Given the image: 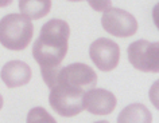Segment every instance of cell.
<instances>
[{"instance_id":"cell-18","label":"cell","mask_w":159,"mask_h":123,"mask_svg":"<svg viewBox=\"0 0 159 123\" xmlns=\"http://www.w3.org/2000/svg\"><path fill=\"white\" fill-rule=\"evenodd\" d=\"M94 123H109L108 121H98V122H94Z\"/></svg>"},{"instance_id":"cell-2","label":"cell","mask_w":159,"mask_h":123,"mask_svg":"<svg viewBox=\"0 0 159 123\" xmlns=\"http://www.w3.org/2000/svg\"><path fill=\"white\" fill-rule=\"evenodd\" d=\"M45 83L50 87L62 86L71 90L86 92L97 84V75L92 67L84 63H73L66 67L41 70Z\"/></svg>"},{"instance_id":"cell-19","label":"cell","mask_w":159,"mask_h":123,"mask_svg":"<svg viewBox=\"0 0 159 123\" xmlns=\"http://www.w3.org/2000/svg\"><path fill=\"white\" fill-rule=\"evenodd\" d=\"M67 2H82V0H67Z\"/></svg>"},{"instance_id":"cell-8","label":"cell","mask_w":159,"mask_h":123,"mask_svg":"<svg viewBox=\"0 0 159 123\" xmlns=\"http://www.w3.org/2000/svg\"><path fill=\"white\" fill-rule=\"evenodd\" d=\"M116 98L108 90L90 88L84 94L82 105L84 110L94 115H108L116 109Z\"/></svg>"},{"instance_id":"cell-1","label":"cell","mask_w":159,"mask_h":123,"mask_svg":"<svg viewBox=\"0 0 159 123\" xmlns=\"http://www.w3.org/2000/svg\"><path fill=\"white\" fill-rule=\"evenodd\" d=\"M70 27L61 19H51L43 24L39 38L33 46V56L41 70L61 66L67 54Z\"/></svg>"},{"instance_id":"cell-6","label":"cell","mask_w":159,"mask_h":123,"mask_svg":"<svg viewBox=\"0 0 159 123\" xmlns=\"http://www.w3.org/2000/svg\"><path fill=\"white\" fill-rule=\"evenodd\" d=\"M101 24L107 32L117 38H129L138 31L136 19L127 11L113 7H109L104 11Z\"/></svg>"},{"instance_id":"cell-11","label":"cell","mask_w":159,"mask_h":123,"mask_svg":"<svg viewBox=\"0 0 159 123\" xmlns=\"http://www.w3.org/2000/svg\"><path fill=\"white\" fill-rule=\"evenodd\" d=\"M51 0H19V10L29 19L38 20L50 12Z\"/></svg>"},{"instance_id":"cell-12","label":"cell","mask_w":159,"mask_h":123,"mask_svg":"<svg viewBox=\"0 0 159 123\" xmlns=\"http://www.w3.org/2000/svg\"><path fill=\"white\" fill-rule=\"evenodd\" d=\"M27 123H57V122L43 107H35V109H31L29 111Z\"/></svg>"},{"instance_id":"cell-7","label":"cell","mask_w":159,"mask_h":123,"mask_svg":"<svg viewBox=\"0 0 159 123\" xmlns=\"http://www.w3.org/2000/svg\"><path fill=\"white\" fill-rule=\"evenodd\" d=\"M89 55L98 70L108 72L117 67L120 60V48L117 43L111 39L100 38L90 44Z\"/></svg>"},{"instance_id":"cell-4","label":"cell","mask_w":159,"mask_h":123,"mask_svg":"<svg viewBox=\"0 0 159 123\" xmlns=\"http://www.w3.org/2000/svg\"><path fill=\"white\" fill-rule=\"evenodd\" d=\"M82 98H84V92L81 91L62 86H54L50 88L49 102L58 115L71 118L84 111Z\"/></svg>"},{"instance_id":"cell-14","label":"cell","mask_w":159,"mask_h":123,"mask_svg":"<svg viewBox=\"0 0 159 123\" xmlns=\"http://www.w3.org/2000/svg\"><path fill=\"white\" fill-rule=\"evenodd\" d=\"M148 96H150V100L154 105V107L159 110V80H157L150 87Z\"/></svg>"},{"instance_id":"cell-5","label":"cell","mask_w":159,"mask_h":123,"mask_svg":"<svg viewBox=\"0 0 159 123\" xmlns=\"http://www.w3.org/2000/svg\"><path fill=\"white\" fill-rule=\"evenodd\" d=\"M127 52L129 63L136 70L142 72H159V42L136 40L129 44Z\"/></svg>"},{"instance_id":"cell-9","label":"cell","mask_w":159,"mask_h":123,"mask_svg":"<svg viewBox=\"0 0 159 123\" xmlns=\"http://www.w3.org/2000/svg\"><path fill=\"white\" fill-rule=\"evenodd\" d=\"M2 80L10 88H16L27 84L31 79V68L25 62L11 60L2 68Z\"/></svg>"},{"instance_id":"cell-15","label":"cell","mask_w":159,"mask_h":123,"mask_svg":"<svg viewBox=\"0 0 159 123\" xmlns=\"http://www.w3.org/2000/svg\"><path fill=\"white\" fill-rule=\"evenodd\" d=\"M152 20H154V24L157 26V28L159 30V3L155 4L152 10Z\"/></svg>"},{"instance_id":"cell-13","label":"cell","mask_w":159,"mask_h":123,"mask_svg":"<svg viewBox=\"0 0 159 123\" xmlns=\"http://www.w3.org/2000/svg\"><path fill=\"white\" fill-rule=\"evenodd\" d=\"M86 2H88L89 6L92 7L94 11H97V12H104V11L108 10L111 4H112L111 0H86Z\"/></svg>"},{"instance_id":"cell-10","label":"cell","mask_w":159,"mask_h":123,"mask_svg":"<svg viewBox=\"0 0 159 123\" xmlns=\"http://www.w3.org/2000/svg\"><path fill=\"white\" fill-rule=\"evenodd\" d=\"M117 123H152V115L144 105L132 103L119 114Z\"/></svg>"},{"instance_id":"cell-17","label":"cell","mask_w":159,"mask_h":123,"mask_svg":"<svg viewBox=\"0 0 159 123\" xmlns=\"http://www.w3.org/2000/svg\"><path fill=\"white\" fill-rule=\"evenodd\" d=\"M2 107H3V96L0 95V110H2Z\"/></svg>"},{"instance_id":"cell-3","label":"cell","mask_w":159,"mask_h":123,"mask_svg":"<svg viewBox=\"0 0 159 123\" xmlns=\"http://www.w3.org/2000/svg\"><path fill=\"white\" fill-rule=\"evenodd\" d=\"M34 26L22 14L6 15L0 20V44L11 51H22L33 40Z\"/></svg>"},{"instance_id":"cell-16","label":"cell","mask_w":159,"mask_h":123,"mask_svg":"<svg viewBox=\"0 0 159 123\" xmlns=\"http://www.w3.org/2000/svg\"><path fill=\"white\" fill-rule=\"evenodd\" d=\"M11 3H12V0H0V8H3V7L10 6Z\"/></svg>"}]
</instances>
